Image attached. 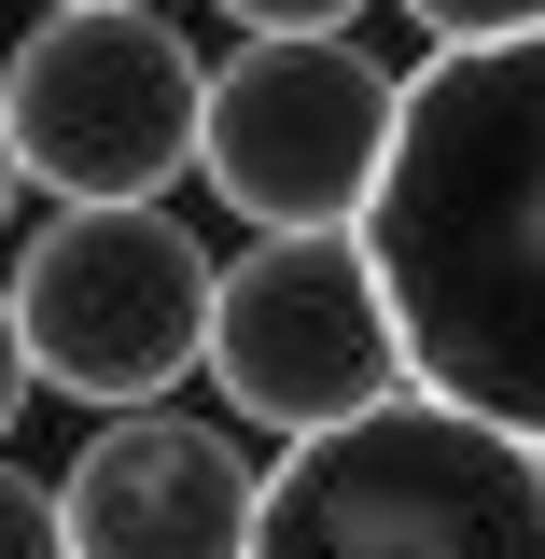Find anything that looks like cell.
I'll use <instances>...</instances> for the list:
<instances>
[{
  "label": "cell",
  "instance_id": "3957f363",
  "mask_svg": "<svg viewBox=\"0 0 545 559\" xmlns=\"http://www.w3.org/2000/svg\"><path fill=\"white\" fill-rule=\"evenodd\" d=\"M0 112L28 154V197L57 210H168L210 154V57L154 0H57L0 57Z\"/></svg>",
  "mask_w": 545,
  "mask_h": 559
},
{
  "label": "cell",
  "instance_id": "4fadbf2b",
  "mask_svg": "<svg viewBox=\"0 0 545 559\" xmlns=\"http://www.w3.org/2000/svg\"><path fill=\"white\" fill-rule=\"evenodd\" d=\"M43 14H57V0H43Z\"/></svg>",
  "mask_w": 545,
  "mask_h": 559
},
{
  "label": "cell",
  "instance_id": "30bf717a",
  "mask_svg": "<svg viewBox=\"0 0 545 559\" xmlns=\"http://www.w3.org/2000/svg\"><path fill=\"white\" fill-rule=\"evenodd\" d=\"M43 392V364H28V322H14V280H0V448H14V406Z\"/></svg>",
  "mask_w": 545,
  "mask_h": 559
},
{
  "label": "cell",
  "instance_id": "7a4b0ae2",
  "mask_svg": "<svg viewBox=\"0 0 545 559\" xmlns=\"http://www.w3.org/2000/svg\"><path fill=\"white\" fill-rule=\"evenodd\" d=\"M252 559H545V448L406 378L266 462Z\"/></svg>",
  "mask_w": 545,
  "mask_h": 559
},
{
  "label": "cell",
  "instance_id": "8992f818",
  "mask_svg": "<svg viewBox=\"0 0 545 559\" xmlns=\"http://www.w3.org/2000/svg\"><path fill=\"white\" fill-rule=\"evenodd\" d=\"M392 127H406V70H378L349 28H252L210 70L197 182L252 238H280V224H364L378 168H392Z\"/></svg>",
  "mask_w": 545,
  "mask_h": 559
},
{
  "label": "cell",
  "instance_id": "9c48e42d",
  "mask_svg": "<svg viewBox=\"0 0 545 559\" xmlns=\"http://www.w3.org/2000/svg\"><path fill=\"white\" fill-rule=\"evenodd\" d=\"M419 43H518V28H545V0H406Z\"/></svg>",
  "mask_w": 545,
  "mask_h": 559
},
{
  "label": "cell",
  "instance_id": "7c38bea8",
  "mask_svg": "<svg viewBox=\"0 0 545 559\" xmlns=\"http://www.w3.org/2000/svg\"><path fill=\"white\" fill-rule=\"evenodd\" d=\"M14 197H28V154H14V112H0V224H14Z\"/></svg>",
  "mask_w": 545,
  "mask_h": 559
},
{
  "label": "cell",
  "instance_id": "5b68a950",
  "mask_svg": "<svg viewBox=\"0 0 545 559\" xmlns=\"http://www.w3.org/2000/svg\"><path fill=\"white\" fill-rule=\"evenodd\" d=\"M419 364L406 322H392V280L364 252V224H280L252 252H224V294H210V392L252 433H336V419L392 406Z\"/></svg>",
  "mask_w": 545,
  "mask_h": 559
},
{
  "label": "cell",
  "instance_id": "6da1fadb",
  "mask_svg": "<svg viewBox=\"0 0 545 559\" xmlns=\"http://www.w3.org/2000/svg\"><path fill=\"white\" fill-rule=\"evenodd\" d=\"M419 392L545 448V28L434 43L364 210Z\"/></svg>",
  "mask_w": 545,
  "mask_h": 559
},
{
  "label": "cell",
  "instance_id": "52a82bcc",
  "mask_svg": "<svg viewBox=\"0 0 545 559\" xmlns=\"http://www.w3.org/2000/svg\"><path fill=\"white\" fill-rule=\"evenodd\" d=\"M57 503H70V559H252L266 462L224 448V419L127 406L70 448Z\"/></svg>",
  "mask_w": 545,
  "mask_h": 559
},
{
  "label": "cell",
  "instance_id": "8fae6325",
  "mask_svg": "<svg viewBox=\"0 0 545 559\" xmlns=\"http://www.w3.org/2000/svg\"><path fill=\"white\" fill-rule=\"evenodd\" d=\"M224 14H238V28H349L364 0H224Z\"/></svg>",
  "mask_w": 545,
  "mask_h": 559
},
{
  "label": "cell",
  "instance_id": "ba28073f",
  "mask_svg": "<svg viewBox=\"0 0 545 559\" xmlns=\"http://www.w3.org/2000/svg\"><path fill=\"white\" fill-rule=\"evenodd\" d=\"M0 559H70V503H57V476H28L14 448H0Z\"/></svg>",
  "mask_w": 545,
  "mask_h": 559
},
{
  "label": "cell",
  "instance_id": "277c9868",
  "mask_svg": "<svg viewBox=\"0 0 545 559\" xmlns=\"http://www.w3.org/2000/svg\"><path fill=\"white\" fill-rule=\"evenodd\" d=\"M210 294H224V266L168 210H57L14 238L28 364H43V392H70L98 419L168 406L182 378H210Z\"/></svg>",
  "mask_w": 545,
  "mask_h": 559
}]
</instances>
